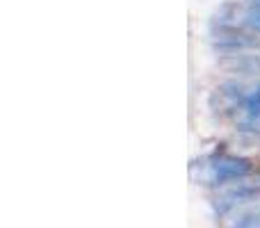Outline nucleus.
<instances>
[{
	"instance_id": "obj_1",
	"label": "nucleus",
	"mask_w": 260,
	"mask_h": 228,
	"mask_svg": "<svg viewBox=\"0 0 260 228\" xmlns=\"http://www.w3.org/2000/svg\"><path fill=\"white\" fill-rule=\"evenodd\" d=\"M215 176L219 183H224V180H235V178H242L244 174H249V162L247 160H235V157H224V160H219L215 167Z\"/></svg>"
},
{
	"instance_id": "obj_2",
	"label": "nucleus",
	"mask_w": 260,
	"mask_h": 228,
	"mask_svg": "<svg viewBox=\"0 0 260 228\" xmlns=\"http://www.w3.org/2000/svg\"><path fill=\"white\" fill-rule=\"evenodd\" d=\"M244 110H247L249 119L260 121V85L247 96V99H244Z\"/></svg>"
},
{
	"instance_id": "obj_3",
	"label": "nucleus",
	"mask_w": 260,
	"mask_h": 228,
	"mask_svg": "<svg viewBox=\"0 0 260 228\" xmlns=\"http://www.w3.org/2000/svg\"><path fill=\"white\" fill-rule=\"evenodd\" d=\"M247 23L249 25H253L256 27V30H260V5H251V7H249V12H247Z\"/></svg>"
}]
</instances>
